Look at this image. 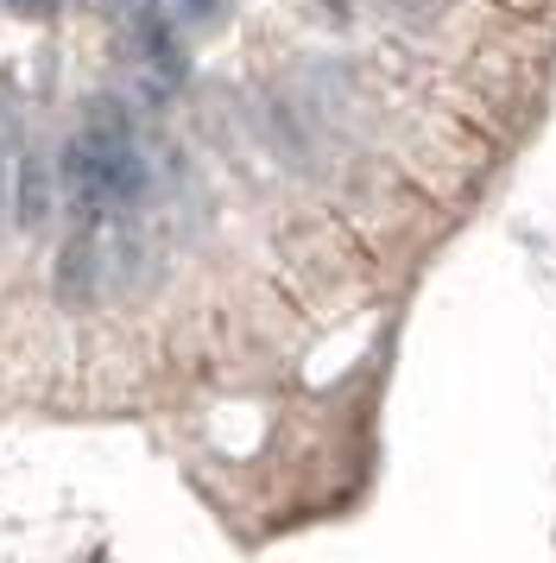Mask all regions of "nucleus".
Returning a JSON list of instances; mask_svg holds the SVG:
<instances>
[{
    "mask_svg": "<svg viewBox=\"0 0 556 563\" xmlns=\"http://www.w3.org/2000/svg\"><path fill=\"white\" fill-rule=\"evenodd\" d=\"M64 190L82 216H108V209L133 203L146 190V158L133 146V128H126L121 102H96L89 121L70 133L64 146Z\"/></svg>",
    "mask_w": 556,
    "mask_h": 563,
    "instance_id": "f257e3e1",
    "label": "nucleus"
},
{
    "mask_svg": "<svg viewBox=\"0 0 556 563\" xmlns=\"http://www.w3.org/2000/svg\"><path fill=\"white\" fill-rule=\"evenodd\" d=\"M20 216H25V222H38V216H45V178H38V158L20 172Z\"/></svg>",
    "mask_w": 556,
    "mask_h": 563,
    "instance_id": "f03ea898",
    "label": "nucleus"
},
{
    "mask_svg": "<svg viewBox=\"0 0 556 563\" xmlns=\"http://www.w3.org/2000/svg\"><path fill=\"white\" fill-rule=\"evenodd\" d=\"M215 7H222V0H184V13H190V20H215Z\"/></svg>",
    "mask_w": 556,
    "mask_h": 563,
    "instance_id": "7ed1b4c3",
    "label": "nucleus"
}]
</instances>
